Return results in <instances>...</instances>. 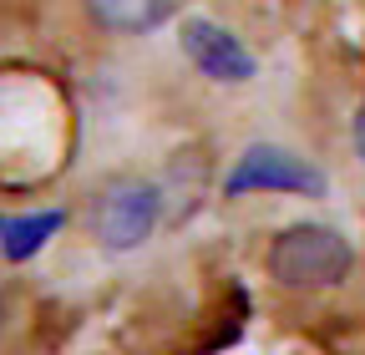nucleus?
<instances>
[{
  "label": "nucleus",
  "mask_w": 365,
  "mask_h": 355,
  "mask_svg": "<svg viewBox=\"0 0 365 355\" xmlns=\"http://www.w3.org/2000/svg\"><path fill=\"white\" fill-rule=\"evenodd\" d=\"M350 143H355V158L365 163V102L355 107V122H350Z\"/></svg>",
  "instance_id": "obj_7"
},
{
  "label": "nucleus",
  "mask_w": 365,
  "mask_h": 355,
  "mask_svg": "<svg viewBox=\"0 0 365 355\" xmlns=\"http://www.w3.org/2000/svg\"><path fill=\"white\" fill-rule=\"evenodd\" d=\"M325 173L314 163H304L289 148L274 143H254L244 148V158L228 168L223 178V198H249V193H299V198H325Z\"/></svg>",
  "instance_id": "obj_3"
},
{
  "label": "nucleus",
  "mask_w": 365,
  "mask_h": 355,
  "mask_svg": "<svg viewBox=\"0 0 365 355\" xmlns=\"http://www.w3.org/2000/svg\"><path fill=\"white\" fill-rule=\"evenodd\" d=\"M0 330H6V304H0Z\"/></svg>",
  "instance_id": "obj_8"
},
{
  "label": "nucleus",
  "mask_w": 365,
  "mask_h": 355,
  "mask_svg": "<svg viewBox=\"0 0 365 355\" xmlns=\"http://www.w3.org/2000/svg\"><path fill=\"white\" fill-rule=\"evenodd\" d=\"M178 46H182V56H188L208 81L244 86V81L254 76V56H249V46H244V41L228 31V26H218V21H208V16H188V21H182Z\"/></svg>",
  "instance_id": "obj_4"
},
{
  "label": "nucleus",
  "mask_w": 365,
  "mask_h": 355,
  "mask_svg": "<svg viewBox=\"0 0 365 355\" xmlns=\"http://www.w3.org/2000/svg\"><path fill=\"white\" fill-rule=\"evenodd\" d=\"M61 229V213L51 208V213H31V218H11V224H0V254H6L11 264H21V259H31L46 239H51Z\"/></svg>",
  "instance_id": "obj_6"
},
{
  "label": "nucleus",
  "mask_w": 365,
  "mask_h": 355,
  "mask_svg": "<svg viewBox=\"0 0 365 355\" xmlns=\"http://www.w3.org/2000/svg\"><path fill=\"white\" fill-rule=\"evenodd\" d=\"M269 279L279 289H294V294H314V289H335L350 279L355 269V249L340 229L330 224H289L269 239Z\"/></svg>",
  "instance_id": "obj_1"
},
{
  "label": "nucleus",
  "mask_w": 365,
  "mask_h": 355,
  "mask_svg": "<svg viewBox=\"0 0 365 355\" xmlns=\"http://www.w3.org/2000/svg\"><path fill=\"white\" fill-rule=\"evenodd\" d=\"M163 218V188L148 178H107L91 198V239L112 254L143 249Z\"/></svg>",
  "instance_id": "obj_2"
},
{
  "label": "nucleus",
  "mask_w": 365,
  "mask_h": 355,
  "mask_svg": "<svg viewBox=\"0 0 365 355\" xmlns=\"http://www.w3.org/2000/svg\"><path fill=\"white\" fill-rule=\"evenodd\" d=\"M91 26L107 31V36H143L158 31L173 11V0H81Z\"/></svg>",
  "instance_id": "obj_5"
}]
</instances>
